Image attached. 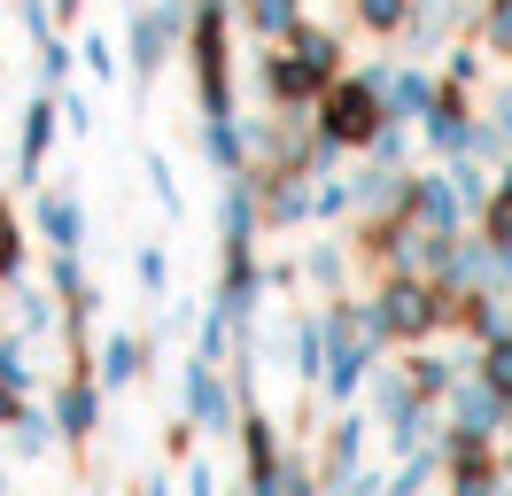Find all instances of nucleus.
I'll return each mask as SVG.
<instances>
[{
    "label": "nucleus",
    "mask_w": 512,
    "mask_h": 496,
    "mask_svg": "<svg viewBox=\"0 0 512 496\" xmlns=\"http://www.w3.org/2000/svg\"><path fill=\"white\" fill-rule=\"evenodd\" d=\"M342 78V31L334 24H295L288 39L256 47V93L264 109H319V93Z\"/></svg>",
    "instance_id": "nucleus-1"
},
{
    "label": "nucleus",
    "mask_w": 512,
    "mask_h": 496,
    "mask_svg": "<svg viewBox=\"0 0 512 496\" xmlns=\"http://www.w3.org/2000/svg\"><path fill=\"white\" fill-rule=\"evenodd\" d=\"M458 295L466 287H443V279L427 272H381L373 279V334L388 341V349H419V341H443L458 334Z\"/></svg>",
    "instance_id": "nucleus-2"
},
{
    "label": "nucleus",
    "mask_w": 512,
    "mask_h": 496,
    "mask_svg": "<svg viewBox=\"0 0 512 496\" xmlns=\"http://www.w3.org/2000/svg\"><path fill=\"white\" fill-rule=\"evenodd\" d=\"M233 0H194V39H187V70H194V109L202 117H233Z\"/></svg>",
    "instance_id": "nucleus-3"
},
{
    "label": "nucleus",
    "mask_w": 512,
    "mask_h": 496,
    "mask_svg": "<svg viewBox=\"0 0 512 496\" xmlns=\"http://www.w3.org/2000/svg\"><path fill=\"white\" fill-rule=\"evenodd\" d=\"M311 124H319V132H326L342 155H365V148H373V132L388 124V93H381V78H373V70H342V78L319 93Z\"/></svg>",
    "instance_id": "nucleus-4"
},
{
    "label": "nucleus",
    "mask_w": 512,
    "mask_h": 496,
    "mask_svg": "<svg viewBox=\"0 0 512 496\" xmlns=\"http://www.w3.org/2000/svg\"><path fill=\"white\" fill-rule=\"evenodd\" d=\"M187 39H194V0H140L132 24H125V70H132V86L148 93L163 78V62L187 55Z\"/></svg>",
    "instance_id": "nucleus-5"
},
{
    "label": "nucleus",
    "mask_w": 512,
    "mask_h": 496,
    "mask_svg": "<svg viewBox=\"0 0 512 496\" xmlns=\"http://www.w3.org/2000/svg\"><path fill=\"white\" fill-rule=\"evenodd\" d=\"M179 411H187L210 442H233L241 419H249V396L233 388V372H225L218 357H202V349H194L187 365H179Z\"/></svg>",
    "instance_id": "nucleus-6"
},
{
    "label": "nucleus",
    "mask_w": 512,
    "mask_h": 496,
    "mask_svg": "<svg viewBox=\"0 0 512 496\" xmlns=\"http://www.w3.org/2000/svg\"><path fill=\"white\" fill-rule=\"evenodd\" d=\"M365 70L381 78L388 117H404V124H427V117H435V101H443V62H427V55H396V62H365Z\"/></svg>",
    "instance_id": "nucleus-7"
},
{
    "label": "nucleus",
    "mask_w": 512,
    "mask_h": 496,
    "mask_svg": "<svg viewBox=\"0 0 512 496\" xmlns=\"http://www.w3.org/2000/svg\"><path fill=\"white\" fill-rule=\"evenodd\" d=\"M63 132H70V124H63V93H55V86H32L24 124H16V186H24V194L47 179V155H55Z\"/></svg>",
    "instance_id": "nucleus-8"
},
{
    "label": "nucleus",
    "mask_w": 512,
    "mask_h": 496,
    "mask_svg": "<svg viewBox=\"0 0 512 496\" xmlns=\"http://www.w3.org/2000/svg\"><path fill=\"white\" fill-rule=\"evenodd\" d=\"M101 403H109V388H101V372H78V365H70L63 380H55V396H47V411H55V427H63V450H70V458H86V450H94Z\"/></svg>",
    "instance_id": "nucleus-9"
},
{
    "label": "nucleus",
    "mask_w": 512,
    "mask_h": 496,
    "mask_svg": "<svg viewBox=\"0 0 512 496\" xmlns=\"http://www.w3.org/2000/svg\"><path fill=\"white\" fill-rule=\"evenodd\" d=\"M373 403H334V419L319 434V465H326V489H350L357 465H365V442H373Z\"/></svg>",
    "instance_id": "nucleus-10"
},
{
    "label": "nucleus",
    "mask_w": 512,
    "mask_h": 496,
    "mask_svg": "<svg viewBox=\"0 0 512 496\" xmlns=\"http://www.w3.org/2000/svg\"><path fill=\"white\" fill-rule=\"evenodd\" d=\"M288 442H295V434L280 427L272 411H256V403H249V419H241V434H233L249 489H272V496H280V465H288Z\"/></svg>",
    "instance_id": "nucleus-11"
},
{
    "label": "nucleus",
    "mask_w": 512,
    "mask_h": 496,
    "mask_svg": "<svg viewBox=\"0 0 512 496\" xmlns=\"http://www.w3.org/2000/svg\"><path fill=\"white\" fill-rule=\"evenodd\" d=\"M32 233H39V248H86L94 241L86 194L78 186H32Z\"/></svg>",
    "instance_id": "nucleus-12"
},
{
    "label": "nucleus",
    "mask_w": 512,
    "mask_h": 496,
    "mask_svg": "<svg viewBox=\"0 0 512 496\" xmlns=\"http://www.w3.org/2000/svg\"><path fill=\"white\" fill-rule=\"evenodd\" d=\"M505 388H489L481 372H466L458 388H450V403H443V427L450 434H474V442H505Z\"/></svg>",
    "instance_id": "nucleus-13"
},
{
    "label": "nucleus",
    "mask_w": 512,
    "mask_h": 496,
    "mask_svg": "<svg viewBox=\"0 0 512 496\" xmlns=\"http://www.w3.org/2000/svg\"><path fill=\"white\" fill-rule=\"evenodd\" d=\"M481 86H450L443 78V101H435V117L419 124V140L443 155V163H458V155H474V132H481V109H474Z\"/></svg>",
    "instance_id": "nucleus-14"
},
{
    "label": "nucleus",
    "mask_w": 512,
    "mask_h": 496,
    "mask_svg": "<svg viewBox=\"0 0 512 496\" xmlns=\"http://www.w3.org/2000/svg\"><path fill=\"white\" fill-rule=\"evenodd\" d=\"M443 450H450L443 489H458V496H497L505 489V442H474V434L443 427Z\"/></svg>",
    "instance_id": "nucleus-15"
},
{
    "label": "nucleus",
    "mask_w": 512,
    "mask_h": 496,
    "mask_svg": "<svg viewBox=\"0 0 512 496\" xmlns=\"http://www.w3.org/2000/svg\"><path fill=\"white\" fill-rule=\"evenodd\" d=\"M404 210L419 217V225H435V233H466L474 225V210H466V194H458V179L443 171H412V194H404Z\"/></svg>",
    "instance_id": "nucleus-16"
},
{
    "label": "nucleus",
    "mask_w": 512,
    "mask_h": 496,
    "mask_svg": "<svg viewBox=\"0 0 512 496\" xmlns=\"http://www.w3.org/2000/svg\"><path fill=\"white\" fill-rule=\"evenodd\" d=\"M350 272H357V241H350V225H342V241H311L303 248V287L311 295H350Z\"/></svg>",
    "instance_id": "nucleus-17"
},
{
    "label": "nucleus",
    "mask_w": 512,
    "mask_h": 496,
    "mask_svg": "<svg viewBox=\"0 0 512 496\" xmlns=\"http://www.w3.org/2000/svg\"><path fill=\"white\" fill-rule=\"evenodd\" d=\"M8 326H16L24 341L63 334V295H55L47 279H24V287H8Z\"/></svg>",
    "instance_id": "nucleus-18"
},
{
    "label": "nucleus",
    "mask_w": 512,
    "mask_h": 496,
    "mask_svg": "<svg viewBox=\"0 0 512 496\" xmlns=\"http://www.w3.org/2000/svg\"><path fill=\"white\" fill-rule=\"evenodd\" d=\"M280 341H288V372L303 380V388H319V380H326V349H334V341H326V318H319V310H303V318H288V334H280Z\"/></svg>",
    "instance_id": "nucleus-19"
},
{
    "label": "nucleus",
    "mask_w": 512,
    "mask_h": 496,
    "mask_svg": "<svg viewBox=\"0 0 512 496\" xmlns=\"http://www.w3.org/2000/svg\"><path fill=\"white\" fill-rule=\"evenodd\" d=\"M94 372H101V388H109V396L140 388V380H148V341H140V334H101Z\"/></svg>",
    "instance_id": "nucleus-20"
},
{
    "label": "nucleus",
    "mask_w": 512,
    "mask_h": 496,
    "mask_svg": "<svg viewBox=\"0 0 512 496\" xmlns=\"http://www.w3.org/2000/svg\"><path fill=\"white\" fill-rule=\"evenodd\" d=\"M32 279V225L16 217V194L0 186V295Z\"/></svg>",
    "instance_id": "nucleus-21"
},
{
    "label": "nucleus",
    "mask_w": 512,
    "mask_h": 496,
    "mask_svg": "<svg viewBox=\"0 0 512 496\" xmlns=\"http://www.w3.org/2000/svg\"><path fill=\"white\" fill-rule=\"evenodd\" d=\"M233 8H241V31H249L256 47L288 39L295 24H311V8H303V0H233Z\"/></svg>",
    "instance_id": "nucleus-22"
},
{
    "label": "nucleus",
    "mask_w": 512,
    "mask_h": 496,
    "mask_svg": "<svg viewBox=\"0 0 512 496\" xmlns=\"http://www.w3.org/2000/svg\"><path fill=\"white\" fill-rule=\"evenodd\" d=\"M412 8L419 0H350V24L365 31V39H388V47H396L404 24H412Z\"/></svg>",
    "instance_id": "nucleus-23"
},
{
    "label": "nucleus",
    "mask_w": 512,
    "mask_h": 496,
    "mask_svg": "<svg viewBox=\"0 0 512 496\" xmlns=\"http://www.w3.org/2000/svg\"><path fill=\"white\" fill-rule=\"evenodd\" d=\"M55 442H63V427H55V411H47V403H32V411L8 427V450H16L24 465H39L47 450H55Z\"/></svg>",
    "instance_id": "nucleus-24"
},
{
    "label": "nucleus",
    "mask_w": 512,
    "mask_h": 496,
    "mask_svg": "<svg viewBox=\"0 0 512 496\" xmlns=\"http://www.w3.org/2000/svg\"><path fill=\"white\" fill-rule=\"evenodd\" d=\"M39 279H47V287H55V295H101L94 287V272H86V248H47V264H39Z\"/></svg>",
    "instance_id": "nucleus-25"
},
{
    "label": "nucleus",
    "mask_w": 512,
    "mask_h": 496,
    "mask_svg": "<svg viewBox=\"0 0 512 496\" xmlns=\"http://www.w3.org/2000/svg\"><path fill=\"white\" fill-rule=\"evenodd\" d=\"M32 47H39V55H32V62H39V86H55V93L78 86V47L63 39V24H55V31H39Z\"/></svg>",
    "instance_id": "nucleus-26"
},
{
    "label": "nucleus",
    "mask_w": 512,
    "mask_h": 496,
    "mask_svg": "<svg viewBox=\"0 0 512 496\" xmlns=\"http://www.w3.org/2000/svg\"><path fill=\"white\" fill-rule=\"evenodd\" d=\"M78 70H86L94 86H117V78H125V47H117L109 31H86V39H78Z\"/></svg>",
    "instance_id": "nucleus-27"
},
{
    "label": "nucleus",
    "mask_w": 512,
    "mask_h": 496,
    "mask_svg": "<svg viewBox=\"0 0 512 496\" xmlns=\"http://www.w3.org/2000/svg\"><path fill=\"white\" fill-rule=\"evenodd\" d=\"M443 78L450 86H481V78H489V47H481L474 31H458V39L443 47Z\"/></svg>",
    "instance_id": "nucleus-28"
},
{
    "label": "nucleus",
    "mask_w": 512,
    "mask_h": 496,
    "mask_svg": "<svg viewBox=\"0 0 512 496\" xmlns=\"http://www.w3.org/2000/svg\"><path fill=\"white\" fill-rule=\"evenodd\" d=\"M474 39L497 62H512V0H474Z\"/></svg>",
    "instance_id": "nucleus-29"
},
{
    "label": "nucleus",
    "mask_w": 512,
    "mask_h": 496,
    "mask_svg": "<svg viewBox=\"0 0 512 496\" xmlns=\"http://www.w3.org/2000/svg\"><path fill=\"white\" fill-rule=\"evenodd\" d=\"M0 396H32V341L16 334H0Z\"/></svg>",
    "instance_id": "nucleus-30"
},
{
    "label": "nucleus",
    "mask_w": 512,
    "mask_h": 496,
    "mask_svg": "<svg viewBox=\"0 0 512 496\" xmlns=\"http://www.w3.org/2000/svg\"><path fill=\"white\" fill-rule=\"evenodd\" d=\"M132 279H140V295H148V303H163V295H171V256H163V241H140Z\"/></svg>",
    "instance_id": "nucleus-31"
},
{
    "label": "nucleus",
    "mask_w": 512,
    "mask_h": 496,
    "mask_svg": "<svg viewBox=\"0 0 512 496\" xmlns=\"http://www.w3.org/2000/svg\"><path fill=\"white\" fill-rule=\"evenodd\" d=\"M365 155H373V163H388V171H412V124L388 117L381 132H373V148H365Z\"/></svg>",
    "instance_id": "nucleus-32"
},
{
    "label": "nucleus",
    "mask_w": 512,
    "mask_h": 496,
    "mask_svg": "<svg viewBox=\"0 0 512 496\" xmlns=\"http://www.w3.org/2000/svg\"><path fill=\"white\" fill-rule=\"evenodd\" d=\"M148 194L163 202V217L187 210V194H179V171H171V155H163V148H148Z\"/></svg>",
    "instance_id": "nucleus-33"
},
{
    "label": "nucleus",
    "mask_w": 512,
    "mask_h": 496,
    "mask_svg": "<svg viewBox=\"0 0 512 496\" xmlns=\"http://www.w3.org/2000/svg\"><path fill=\"white\" fill-rule=\"evenodd\" d=\"M194 434H202V427H194L187 411H179V419L163 427V465H187V458H194Z\"/></svg>",
    "instance_id": "nucleus-34"
},
{
    "label": "nucleus",
    "mask_w": 512,
    "mask_h": 496,
    "mask_svg": "<svg viewBox=\"0 0 512 496\" xmlns=\"http://www.w3.org/2000/svg\"><path fill=\"white\" fill-rule=\"evenodd\" d=\"M63 124H70V132H78V140H86V132H94V93H86V86H63Z\"/></svg>",
    "instance_id": "nucleus-35"
},
{
    "label": "nucleus",
    "mask_w": 512,
    "mask_h": 496,
    "mask_svg": "<svg viewBox=\"0 0 512 496\" xmlns=\"http://www.w3.org/2000/svg\"><path fill=\"white\" fill-rule=\"evenodd\" d=\"M264 279L272 295H303V256H264Z\"/></svg>",
    "instance_id": "nucleus-36"
},
{
    "label": "nucleus",
    "mask_w": 512,
    "mask_h": 496,
    "mask_svg": "<svg viewBox=\"0 0 512 496\" xmlns=\"http://www.w3.org/2000/svg\"><path fill=\"white\" fill-rule=\"evenodd\" d=\"M187 489H218V465H210V458H187Z\"/></svg>",
    "instance_id": "nucleus-37"
},
{
    "label": "nucleus",
    "mask_w": 512,
    "mask_h": 496,
    "mask_svg": "<svg viewBox=\"0 0 512 496\" xmlns=\"http://www.w3.org/2000/svg\"><path fill=\"white\" fill-rule=\"evenodd\" d=\"M0 489H8V458H0Z\"/></svg>",
    "instance_id": "nucleus-38"
},
{
    "label": "nucleus",
    "mask_w": 512,
    "mask_h": 496,
    "mask_svg": "<svg viewBox=\"0 0 512 496\" xmlns=\"http://www.w3.org/2000/svg\"><path fill=\"white\" fill-rule=\"evenodd\" d=\"M132 8H140V0H125V16H132Z\"/></svg>",
    "instance_id": "nucleus-39"
}]
</instances>
